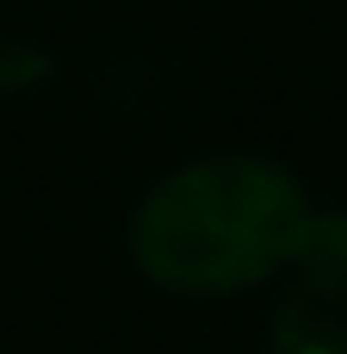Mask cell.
I'll use <instances>...</instances> for the list:
<instances>
[{"label":"cell","mask_w":347,"mask_h":354,"mask_svg":"<svg viewBox=\"0 0 347 354\" xmlns=\"http://www.w3.org/2000/svg\"><path fill=\"white\" fill-rule=\"evenodd\" d=\"M310 193L273 156H205L161 174L130 212V261L180 299H230L292 268Z\"/></svg>","instance_id":"6da1fadb"},{"label":"cell","mask_w":347,"mask_h":354,"mask_svg":"<svg viewBox=\"0 0 347 354\" xmlns=\"http://www.w3.org/2000/svg\"><path fill=\"white\" fill-rule=\"evenodd\" d=\"M267 336L273 354H347V268L292 261Z\"/></svg>","instance_id":"7a4b0ae2"}]
</instances>
